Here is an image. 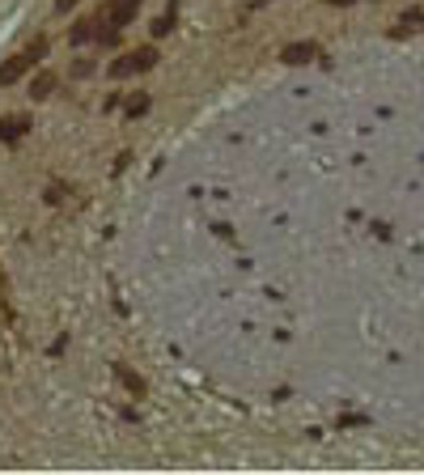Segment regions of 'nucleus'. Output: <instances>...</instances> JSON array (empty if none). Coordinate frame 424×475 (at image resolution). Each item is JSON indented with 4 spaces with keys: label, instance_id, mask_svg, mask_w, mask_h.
Here are the masks:
<instances>
[{
    "label": "nucleus",
    "instance_id": "11",
    "mask_svg": "<svg viewBox=\"0 0 424 475\" xmlns=\"http://www.w3.org/2000/svg\"><path fill=\"white\" fill-rule=\"evenodd\" d=\"M119 378H123V386H128V390H136V395L144 390V382H140V378H132V373H128V369H119Z\"/></svg>",
    "mask_w": 424,
    "mask_h": 475
},
{
    "label": "nucleus",
    "instance_id": "3",
    "mask_svg": "<svg viewBox=\"0 0 424 475\" xmlns=\"http://www.w3.org/2000/svg\"><path fill=\"white\" fill-rule=\"evenodd\" d=\"M43 52H47V38H38L30 52H21V56H13L5 68H0V85H13V81H21V72H26L34 60H43Z\"/></svg>",
    "mask_w": 424,
    "mask_h": 475
},
{
    "label": "nucleus",
    "instance_id": "7",
    "mask_svg": "<svg viewBox=\"0 0 424 475\" xmlns=\"http://www.w3.org/2000/svg\"><path fill=\"white\" fill-rule=\"evenodd\" d=\"M170 30H174V17H157L153 21V38H166Z\"/></svg>",
    "mask_w": 424,
    "mask_h": 475
},
{
    "label": "nucleus",
    "instance_id": "8",
    "mask_svg": "<svg viewBox=\"0 0 424 475\" xmlns=\"http://www.w3.org/2000/svg\"><path fill=\"white\" fill-rule=\"evenodd\" d=\"M144 111H148V93H136L128 102V115H144Z\"/></svg>",
    "mask_w": 424,
    "mask_h": 475
},
{
    "label": "nucleus",
    "instance_id": "10",
    "mask_svg": "<svg viewBox=\"0 0 424 475\" xmlns=\"http://www.w3.org/2000/svg\"><path fill=\"white\" fill-rule=\"evenodd\" d=\"M408 26H424V9H408V13H403V30H408Z\"/></svg>",
    "mask_w": 424,
    "mask_h": 475
},
{
    "label": "nucleus",
    "instance_id": "2",
    "mask_svg": "<svg viewBox=\"0 0 424 475\" xmlns=\"http://www.w3.org/2000/svg\"><path fill=\"white\" fill-rule=\"evenodd\" d=\"M157 64V47H136V52H128L115 68H111V77H132V72H148Z\"/></svg>",
    "mask_w": 424,
    "mask_h": 475
},
{
    "label": "nucleus",
    "instance_id": "6",
    "mask_svg": "<svg viewBox=\"0 0 424 475\" xmlns=\"http://www.w3.org/2000/svg\"><path fill=\"white\" fill-rule=\"evenodd\" d=\"M56 81H60V77H56L52 68H47V72H38V77L30 81V98H47V93L56 89Z\"/></svg>",
    "mask_w": 424,
    "mask_h": 475
},
{
    "label": "nucleus",
    "instance_id": "12",
    "mask_svg": "<svg viewBox=\"0 0 424 475\" xmlns=\"http://www.w3.org/2000/svg\"><path fill=\"white\" fill-rule=\"evenodd\" d=\"M72 5H77V0H56V9H60V13H68Z\"/></svg>",
    "mask_w": 424,
    "mask_h": 475
},
{
    "label": "nucleus",
    "instance_id": "9",
    "mask_svg": "<svg viewBox=\"0 0 424 475\" xmlns=\"http://www.w3.org/2000/svg\"><path fill=\"white\" fill-rule=\"evenodd\" d=\"M85 38H93V21H81V26L72 30V43H85Z\"/></svg>",
    "mask_w": 424,
    "mask_h": 475
},
{
    "label": "nucleus",
    "instance_id": "5",
    "mask_svg": "<svg viewBox=\"0 0 424 475\" xmlns=\"http://www.w3.org/2000/svg\"><path fill=\"white\" fill-rule=\"evenodd\" d=\"M30 132V115H9V119H0V140H17V136H26Z\"/></svg>",
    "mask_w": 424,
    "mask_h": 475
},
{
    "label": "nucleus",
    "instance_id": "4",
    "mask_svg": "<svg viewBox=\"0 0 424 475\" xmlns=\"http://www.w3.org/2000/svg\"><path fill=\"white\" fill-rule=\"evenodd\" d=\"M318 52H314V43H289L284 52H280V64H289V68H302V64H310Z\"/></svg>",
    "mask_w": 424,
    "mask_h": 475
},
{
    "label": "nucleus",
    "instance_id": "13",
    "mask_svg": "<svg viewBox=\"0 0 424 475\" xmlns=\"http://www.w3.org/2000/svg\"><path fill=\"white\" fill-rule=\"evenodd\" d=\"M327 5H353V0H327Z\"/></svg>",
    "mask_w": 424,
    "mask_h": 475
},
{
    "label": "nucleus",
    "instance_id": "1",
    "mask_svg": "<svg viewBox=\"0 0 424 475\" xmlns=\"http://www.w3.org/2000/svg\"><path fill=\"white\" fill-rule=\"evenodd\" d=\"M136 9H140V0H115V5H107L102 13H98V26H102V30H98V38L111 47V43L119 38V30L136 17Z\"/></svg>",
    "mask_w": 424,
    "mask_h": 475
}]
</instances>
